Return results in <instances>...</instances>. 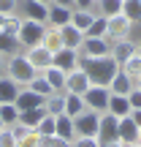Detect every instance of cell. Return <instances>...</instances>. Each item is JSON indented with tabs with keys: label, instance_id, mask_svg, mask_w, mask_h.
Here are the masks:
<instances>
[{
	"label": "cell",
	"instance_id": "obj_1",
	"mask_svg": "<svg viewBox=\"0 0 141 147\" xmlns=\"http://www.w3.org/2000/svg\"><path fill=\"white\" fill-rule=\"evenodd\" d=\"M79 68L87 71V76H90L92 84L109 87L111 79L117 76V71H120V63H117L111 55H103V57H87V55L79 52Z\"/></svg>",
	"mask_w": 141,
	"mask_h": 147
},
{
	"label": "cell",
	"instance_id": "obj_2",
	"mask_svg": "<svg viewBox=\"0 0 141 147\" xmlns=\"http://www.w3.org/2000/svg\"><path fill=\"white\" fill-rule=\"evenodd\" d=\"M41 71H35L30 65V60L25 57V55H14V57H5V76H11L19 87H30L33 84V79L38 76Z\"/></svg>",
	"mask_w": 141,
	"mask_h": 147
},
{
	"label": "cell",
	"instance_id": "obj_3",
	"mask_svg": "<svg viewBox=\"0 0 141 147\" xmlns=\"http://www.w3.org/2000/svg\"><path fill=\"white\" fill-rule=\"evenodd\" d=\"M43 30H46V25H41V22H33V19H25L22 16V25H19V33H16V41H19V47L30 49V47H38L43 38Z\"/></svg>",
	"mask_w": 141,
	"mask_h": 147
},
{
	"label": "cell",
	"instance_id": "obj_4",
	"mask_svg": "<svg viewBox=\"0 0 141 147\" xmlns=\"http://www.w3.org/2000/svg\"><path fill=\"white\" fill-rule=\"evenodd\" d=\"M84 98V106L92 112H98V115H103V112H109V101H111V90L103 87V84H90V90L82 95Z\"/></svg>",
	"mask_w": 141,
	"mask_h": 147
},
{
	"label": "cell",
	"instance_id": "obj_5",
	"mask_svg": "<svg viewBox=\"0 0 141 147\" xmlns=\"http://www.w3.org/2000/svg\"><path fill=\"white\" fill-rule=\"evenodd\" d=\"M73 125H76V136H98L100 115L92 109H84L79 117H73Z\"/></svg>",
	"mask_w": 141,
	"mask_h": 147
},
{
	"label": "cell",
	"instance_id": "obj_6",
	"mask_svg": "<svg viewBox=\"0 0 141 147\" xmlns=\"http://www.w3.org/2000/svg\"><path fill=\"white\" fill-rule=\"evenodd\" d=\"M130 30H133V22L128 19L125 14L109 16V25H106V38H109V41H122V38H130Z\"/></svg>",
	"mask_w": 141,
	"mask_h": 147
},
{
	"label": "cell",
	"instance_id": "obj_7",
	"mask_svg": "<svg viewBox=\"0 0 141 147\" xmlns=\"http://www.w3.org/2000/svg\"><path fill=\"white\" fill-rule=\"evenodd\" d=\"M117 125H120V117H114L111 112H103V115H100V125H98V142L100 144L120 142V136H117Z\"/></svg>",
	"mask_w": 141,
	"mask_h": 147
},
{
	"label": "cell",
	"instance_id": "obj_8",
	"mask_svg": "<svg viewBox=\"0 0 141 147\" xmlns=\"http://www.w3.org/2000/svg\"><path fill=\"white\" fill-rule=\"evenodd\" d=\"M90 76H87V71L84 68H73L65 74V93H73V95H84L90 90Z\"/></svg>",
	"mask_w": 141,
	"mask_h": 147
},
{
	"label": "cell",
	"instance_id": "obj_9",
	"mask_svg": "<svg viewBox=\"0 0 141 147\" xmlns=\"http://www.w3.org/2000/svg\"><path fill=\"white\" fill-rule=\"evenodd\" d=\"M25 57L30 60V65H33L35 71H43V68H49V65L54 63V52H49L43 44H38V47H30V49L25 52Z\"/></svg>",
	"mask_w": 141,
	"mask_h": 147
},
{
	"label": "cell",
	"instance_id": "obj_10",
	"mask_svg": "<svg viewBox=\"0 0 141 147\" xmlns=\"http://www.w3.org/2000/svg\"><path fill=\"white\" fill-rule=\"evenodd\" d=\"M22 16L46 25V22H49V5L41 3V0H22Z\"/></svg>",
	"mask_w": 141,
	"mask_h": 147
},
{
	"label": "cell",
	"instance_id": "obj_11",
	"mask_svg": "<svg viewBox=\"0 0 141 147\" xmlns=\"http://www.w3.org/2000/svg\"><path fill=\"white\" fill-rule=\"evenodd\" d=\"M82 55H87V57H103V55H109L111 52V44H109V38H87L84 36V41H82V49H79Z\"/></svg>",
	"mask_w": 141,
	"mask_h": 147
},
{
	"label": "cell",
	"instance_id": "obj_12",
	"mask_svg": "<svg viewBox=\"0 0 141 147\" xmlns=\"http://www.w3.org/2000/svg\"><path fill=\"white\" fill-rule=\"evenodd\" d=\"M54 65L57 68H63L65 74L79 68V49H71V47H60L57 52H54Z\"/></svg>",
	"mask_w": 141,
	"mask_h": 147
},
{
	"label": "cell",
	"instance_id": "obj_13",
	"mask_svg": "<svg viewBox=\"0 0 141 147\" xmlns=\"http://www.w3.org/2000/svg\"><path fill=\"white\" fill-rule=\"evenodd\" d=\"M111 57L117 60V63H125L128 57H133V55H138V47H136V41H130V38H122V41H111Z\"/></svg>",
	"mask_w": 141,
	"mask_h": 147
},
{
	"label": "cell",
	"instance_id": "obj_14",
	"mask_svg": "<svg viewBox=\"0 0 141 147\" xmlns=\"http://www.w3.org/2000/svg\"><path fill=\"white\" fill-rule=\"evenodd\" d=\"M16 109L25 112V109H35V106H43V98L35 93L33 87H19V93H16Z\"/></svg>",
	"mask_w": 141,
	"mask_h": 147
},
{
	"label": "cell",
	"instance_id": "obj_15",
	"mask_svg": "<svg viewBox=\"0 0 141 147\" xmlns=\"http://www.w3.org/2000/svg\"><path fill=\"white\" fill-rule=\"evenodd\" d=\"M71 14H73V8L60 5V3H52V5H49V22H46V25L60 30L63 25H71Z\"/></svg>",
	"mask_w": 141,
	"mask_h": 147
},
{
	"label": "cell",
	"instance_id": "obj_16",
	"mask_svg": "<svg viewBox=\"0 0 141 147\" xmlns=\"http://www.w3.org/2000/svg\"><path fill=\"white\" fill-rule=\"evenodd\" d=\"M138 131H141V128L130 120V117H122V120H120V125H117V136H120V142L125 144V147L138 142Z\"/></svg>",
	"mask_w": 141,
	"mask_h": 147
},
{
	"label": "cell",
	"instance_id": "obj_17",
	"mask_svg": "<svg viewBox=\"0 0 141 147\" xmlns=\"http://www.w3.org/2000/svg\"><path fill=\"white\" fill-rule=\"evenodd\" d=\"M41 74H43V79L52 84L54 93H65V71H63V68H57V65L52 63L49 68H43Z\"/></svg>",
	"mask_w": 141,
	"mask_h": 147
},
{
	"label": "cell",
	"instance_id": "obj_18",
	"mask_svg": "<svg viewBox=\"0 0 141 147\" xmlns=\"http://www.w3.org/2000/svg\"><path fill=\"white\" fill-rule=\"evenodd\" d=\"M60 36H63V47H71V49H82V41H84V33L73 25H63L60 27Z\"/></svg>",
	"mask_w": 141,
	"mask_h": 147
},
{
	"label": "cell",
	"instance_id": "obj_19",
	"mask_svg": "<svg viewBox=\"0 0 141 147\" xmlns=\"http://www.w3.org/2000/svg\"><path fill=\"white\" fill-rule=\"evenodd\" d=\"M95 11H87V8H73V14H71V25L73 27H79L82 33H87L90 30V25L95 22Z\"/></svg>",
	"mask_w": 141,
	"mask_h": 147
},
{
	"label": "cell",
	"instance_id": "obj_20",
	"mask_svg": "<svg viewBox=\"0 0 141 147\" xmlns=\"http://www.w3.org/2000/svg\"><path fill=\"white\" fill-rule=\"evenodd\" d=\"M109 112L114 117H130V112H133V106H130V101H128V95H111V101H109Z\"/></svg>",
	"mask_w": 141,
	"mask_h": 147
},
{
	"label": "cell",
	"instance_id": "obj_21",
	"mask_svg": "<svg viewBox=\"0 0 141 147\" xmlns=\"http://www.w3.org/2000/svg\"><path fill=\"white\" fill-rule=\"evenodd\" d=\"M54 120H57V136L73 142V139H76V125H73V117H68V115L63 112V115H54Z\"/></svg>",
	"mask_w": 141,
	"mask_h": 147
},
{
	"label": "cell",
	"instance_id": "obj_22",
	"mask_svg": "<svg viewBox=\"0 0 141 147\" xmlns=\"http://www.w3.org/2000/svg\"><path fill=\"white\" fill-rule=\"evenodd\" d=\"M16 93H19V84H16L11 76L0 74V101H5V104H14V101H16Z\"/></svg>",
	"mask_w": 141,
	"mask_h": 147
},
{
	"label": "cell",
	"instance_id": "obj_23",
	"mask_svg": "<svg viewBox=\"0 0 141 147\" xmlns=\"http://www.w3.org/2000/svg\"><path fill=\"white\" fill-rule=\"evenodd\" d=\"M136 87V82L133 79H128L122 71H117V76L111 79V84H109V90H111V95H128L130 90Z\"/></svg>",
	"mask_w": 141,
	"mask_h": 147
},
{
	"label": "cell",
	"instance_id": "obj_24",
	"mask_svg": "<svg viewBox=\"0 0 141 147\" xmlns=\"http://www.w3.org/2000/svg\"><path fill=\"white\" fill-rule=\"evenodd\" d=\"M19 41H16V36H11V33L0 30V55L3 57H14V55H19Z\"/></svg>",
	"mask_w": 141,
	"mask_h": 147
},
{
	"label": "cell",
	"instance_id": "obj_25",
	"mask_svg": "<svg viewBox=\"0 0 141 147\" xmlns=\"http://www.w3.org/2000/svg\"><path fill=\"white\" fill-rule=\"evenodd\" d=\"M43 115H46V109H43V106H35V109H25V112H19V117H16V120L25 123L27 128H33V131H35V125L43 120Z\"/></svg>",
	"mask_w": 141,
	"mask_h": 147
},
{
	"label": "cell",
	"instance_id": "obj_26",
	"mask_svg": "<svg viewBox=\"0 0 141 147\" xmlns=\"http://www.w3.org/2000/svg\"><path fill=\"white\" fill-rule=\"evenodd\" d=\"M95 14L106 16V19L122 14V0H98V3H95Z\"/></svg>",
	"mask_w": 141,
	"mask_h": 147
},
{
	"label": "cell",
	"instance_id": "obj_27",
	"mask_svg": "<svg viewBox=\"0 0 141 147\" xmlns=\"http://www.w3.org/2000/svg\"><path fill=\"white\" fill-rule=\"evenodd\" d=\"M120 71L125 74L128 79H133V82H136V79H141V55H133V57H128L125 63L120 65Z\"/></svg>",
	"mask_w": 141,
	"mask_h": 147
},
{
	"label": "cell",
	"instance_id": "obj_28",
	"mask_svg": "<svg viewBox=\"0 0 141 147\" xmlns=\"http://www.w3.org/2000/svg\"><path fill=\"white\" fill-rule=\"evenodd\" d=\"M35 134H38L41 139L54 136V134H57V120H54V115H49V112H46V115H43V120L35 125Z\"/></svg>",
	"mask_w": 141,
	"mask_h": 147
},
{
	"label": "cell",
	"instance_id": "obj_29",
	"mask_svg": "<svg viewBox=\"0 0 141 147\" xmlns=\"http://www.w3.org/2000/svg\"><path fill=\"white\" fill-rule=\"evenodd\" d=\"M84 109H87V106H84V98H82V95L65 93V115H68V117H79Z\"/></svg>",
	"mask_w": 141,
	"mask_h": 147
},
{
	"label": "cell",
	"instance_id": "obj_30",
	"mask_svg": "<svg viewBox=\"0 0 141 147\" xmlns=\"http://www.w3.org/2000/svg\"><path fill=\"white\" fill-rule=\"evenodd\" d=\"M41 44L49 49V52H57V49L63 47V36H60V30H57V27H46V30H43Z\"/></svg>",
	"mask_w": 141,
	"mask_h": 147
},
{
	"label": "cell",
	"instance_id": "obj_31",
	"mask_svg": "<svg viewBox=\"0 0 141 147\" xmlns=\"http://www.w3.org/2000/svg\"><path fill=\"white\" fill-rule=\"evenodd\" d=\"M43 109H46L49 115H63L65 112V93H52L43 101Z\"/></svg>",
	"mask_w": 141,
	"mask_h": 147
},
{
	"label": "cell",
	"instance_id": "obj_32",
	"mask_svg": "<svg viewBox=\"0 0 141 147\" xmlns=\"http://www.w3.org/2000/svg\"><path fill=\"white\" fill-rule=\"evenodd\" d=\"M122 14L136 25L141 22V0H122Z\"/></svg>",
	"mask_w": 141,
	"mask_h": 147
},
{
	"label": "cell",
	"instance_id": "obj_33",
	"mask_svg": "<svg viewBox=\"0 0 141 147\" xmlns=\"http://www.w3.org/2000/svg\"><path fill=\"white\" fill-rule=\"evenodd\" d=\"M16 117H19V109H16V104H5V101H0V120H3L5 125H14Z\"/></svg>",
	"mask_w": 141,
	"mask_h": 147
},
{
	"label": "cell",
	"instance_id": "obj_34",
	"mask_svg": "<svg viewBox=\"0 0 141 147\" xmlns=\"http://www.w3.org/2000/svg\"><path fill=\"white\" fill-rule=\"evenodd\" d=\"M106 25H109V19L98 14V16H95V22L90 25V30L84 33V36H87V38H103L106 36Z\"/></svg>",
	"mask_w": 141,
	"mask_h": 147
},
{
	"label": "cell",
	"instance_id": "obj_35",
	"mask_svg": "<svg viewBox=\"0 0 141 147\" xmlns=\"http://www.w3.org/2000/svg\"><path fill=\"white\" fill-rule=\"evenodd\" d=\"M30 87H33V90H35V93H38V95H41V98H43V101H46V98H49V95H52V93H54V90H52V84H49V82H46V79H43V74H38V76H35V79H33V84H30Z\"/></svg>",
	"mask_w": 141,
	"mask_h": 147
},
{
	"label": "cell",
	"instance_id": "obj_36",
	"mask_svg": "<svg viewBox=\"0 0 141 147\" xmlns=\"http://www.w3.org/2000/svg\"><path fill=\"white\" fill-rule=\"evenodd\" d=\"M19 25H22V16L11 14V16H5V22H3V30H5V33H11V36H16V33H19Z\"/></svg>",
	"mask_w": 141,
	"mask_h": 147
},
{
	"label": "cell",
	"instance_id": "obj_37",
	"mask_svg": "<svg viewBox=\"0 0 141 147\" xmlns=\"http://www.w3.org/2000/svg\"><path fill=\"white\" fill-rule=\"evenodd\" d=\"M43 142V139L41 136H38V134L35 131H30V134H27V136L25 139H19V142H16V147H38V144H41Z\"/></svg>",
	"mask_w": 141,
	"mask_h": 147
},
{
	"label": "cell",
	"instance_id": "obj_38",
	"mask_svg": "<svg viewBox=\"0 0 141 147\" xmlns=\"http://www.w3.org/2000/svg\"><path fill=\"white\" fill-rule=\"evenodd\" d=\"M8 128H11V134H14V139H16V142H19V139H25V136H27V134H30V131H33V128H27V125H25V123H19V120H16V123H14V125H8Z\"/></svg>",
	"mask_w": 141,
	"mask_h": 147
},
{
	"label": "cell",
	"instance_id": "obj_39",
	"mask_svg": "<svg viewBox=\"0 0 141 147\" xmlns=\"http://www.w3.org/2000/svg\"><path fill=\"white\" fill-rule=\"evenodd\" d=\"M71 147H100V142H98V136H76Z\"/></svg>",
	"mask_w": 141,
	"mask_h": 147
},
{
	"label": "cell",
	"instance_id": "obj_40",
	"mask_svg": "<svg viewBox=\"0 0 141 147\" xmlns=\"http://www.w3.org/2000/svg\"><path fill=\"white\" fill-rule=\"evenodd\" d=\"M0 147H16V139H14V134H11L8 125L0 131Z\"/></svg>",
	"mask_w": 141,
	"mask_h": 147
},
{
	"label": "cell",
	"instance_id": "obj_41",
	"mask_svg": "<svg viewBox=\"0 0 141 147\" xmlns=\"http://www.w3.org/2000/svg\"><path fill=\"white\" fill-rule=\"evenodd\" d=\"M43 144H46V147H71L73 142H68V139H63V136H57V134H54V136L43 139Z\"/></svg>",
	"mask_w": 141,
	"mask_h": 147
},
{
	"label": "cell",
	"instance_id": "obj_42",
	"mask_svg": "<svg viewBox=\"0 0 141 147\" xmlns=\"http://www.w3.org/2000/svg\"><path fill=\"white\" fill-rule=\"evenodd\" d=\"M16 5H19V0H0V14H3V16H11L16 11Z\"/></svg>",
	"mask_w": 141,
	"mask_h": 147
},
{
	"label": "cell",
	"instance_id": "obj_43",
	"mask_svg": "<svg viewBox=\"0 0 141 147\" xmlns=\"http://www.w3.org/2000/svg\"><path fill=\"white\" fill-rule=\"evenodd\" d=\"M128 101H130L133 109H141V90H138V87H133L130 93H128Z\"/></svg>",
	"mask_w": 141,
	"mask_h": 147
},
{
	"label": "cell",
	"instance_id": "obj_44",
	"mask_svg": "<svg viewBox=\"0 0 141 147\" xmlns=\"http://www.w3.org/2000/svg\"><path fill=\"white\" fill-rule=\"evenodd\" d=\"M95 3H98V0H73V8H87V11H95Z\"/></svg>",
	"mask_w": 141,
	"mask_h": 147
},
{
	"label": "cell",
	"instance_id": "obj_45",
	"mask_svg": "<svg viewBox=\"0 0 141 147\" xmlns=\"http://www.w3.org/2000/svg\"><path fill=\"white\" fill-rule=\"evenodd\" d=\"M130 120H133V123H136V125L141 128V109H133V112H130Z\"/></svg>",
	"mask_w": 141,
	"mask_h": 147
},
{
	"label": "cell",
	"instance_id": "obj_46",
	"mask_svg": "<svg viewBox=\"0 0 141 147\" xmlns=\"http://www.w3.org/2000/svg\"><path fill=\"white\" fill-rule=\"evenodd\" d=\"M54 3H60V5H68V8H73V0H54Z\"/></svg>",
	"mask_w": 141,
	"mask_h": 147
},
{
	"label": "cell",
	"instance_id": "obj_47",
	"mask_svg": "<svg viewBox=\"0 0 141 147\" xmlns=\"http://www.w3.org/2000/svg\"><path fill=\"white\" fill-rule=\"evenodd\" d=\"M0 74H5V57L0 55Z\"/></svg>",
	"mask_w": 141,
	"mask_h": 147
},
{
	"label": "cell",
	"instance_id": "obj_48",
	"mask_svg": "<svg viewBox=\"0 0 141 147\" xmlns=\"http://www.w3.org/2000/svg\"><path fill=\"white\" fill-rule=\"evenodd\" d=\"M100 147H125L122 142H111V144H100Z\"/></svg>",
	"mask_w": 141,
	"mask_h": 147
},
{
	"label": "cell",
	"instance_id": "obj_49",
	"mask_svg": "<svg viewBox=\"0 0 141 147\" xmlns=\"http://www.w3.org/2000/svg\"><path fill=\"white\" fill-rule=\"evenodd\" d=\"M3 22H5V16H3V14H0V30H3Z\"/></svg>",
	"mask_w": 141,
	"mask_h": 147
},
{
	"label": "cell",
	"instance_id": "obj_50",
	"mask_svg": "<svg viewBox=\"0 0 141 147\" xmlns=\"http://www.w3.org/2000/svg\"><path fill=\"white\" fill-rule=\"evenodd\" d=\"M41 3H46V5H52V3H54V0H41Z\"/></svg>",
	"mask_w": 141,
	"mask_h": 147
},
{
	"label": "cell",
	"instance_id": "obj_51",
	"mask_svg": "<svg viewBox=\"0 0 141 147\" xmlns=\"http://www.w3.org/2000/svg\"><path fill=\"white\" fill-rule=\"evenodd\" d=\"M136 87H138V90H141V79H136Z\"/></svg>",
	"mask_w": 141,
	"mask_h": 147
},
{
	"label": "cell",
	"instance_id": "obj_52",
	"mask_svg": "<svg viewBox=\"0 0 141 147\" xmlns=\"http://www.w3.org/2000/svg\"><path fill=\"white\" fill-rule=\"evenodd\" d=\"M136 47H138V55H141V41H136Z\"/></svg>",
	"mask_w": 141,
	"mask_h": 147
},
{
	"label": "cell",
	"instance_id": "obj_53",
	"mask_svg": "<svg viewBox=\"0 0 141 147\" xmlns=\"http://www.w3.org/2000/svg\"><path fill=\"white\" fill-rule=\"evenodd\" d=\"M128 147H141V142H136V144H128Z\"/></svg>",
	"mask_w": 141,
	"mask_h": 147
},
{
	"label": "cell",
	"instance_id": "obj_54",
	"mask_svg": "<svg viewBox=\"0 0 141 147\" xmlns=\"http://www.w3.org/2000/svg\"><path fill=\"white\" fill-rule=\"evenodd\" d=\"M3 128H5V123H3V120H0V131H3Z\"/></svg>",
	"mask_w": 141,
	"mask_h": 147
},
{
	"label": "cell",
	"instance_id": "obj_55",
	"mask_svg": "<svg viewBox=\"0 0 141 147\" xmlns=\"http://www.w3.org/2000/svg\"><path fill=\"white\" fill-rule=\"evenodd\" d=\"M38 147H46V144H43V142H41V144H38Z\"/></svg>",
	"mask_w": 141,
	"mask_h": 147
},
{
	"label": "cell",
	"instance_id": "obj_56",
	"mask_svg": "<svg viewBox=\"0 0 141 147\" xmlns=\"http://www.w3.org/2000/svg\"><path fill=\"white\" fill-rule=\"evenodd\" d=\"M138 142H141V131H138Z\"/></svg>",
	"mask_w": 141,
	"mask_h": 147
}]
</instances>
